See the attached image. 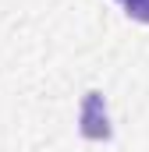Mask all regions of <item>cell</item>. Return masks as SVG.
<instances>
[{"label": "cell", "instance_id": "2", "mask_svg": "<svg viewBox=\"0 0 149 152\" xmlns=\"http://www.w3.org/2000/svg\"><path fill=\"white\" fill-rule=\"evenodd\" d=\"M124 7H128V14H131V18L149 21V0H124Z\"/></svg>", "mask_w": 149, "mask_h": 152}, {"label": "cell", "instance_id": "1", "mask_svg": "<svg viewBox=\"0 0 149 152\" xmlns=\"http://www.w3.org/2000/svg\"><path fill=\"white\" fill-rule=\"evenodd\" d=\"M82 134L85 138H110V124H107V110H103L100 92H89L82 103Z\"/></svg>", "mask_w": 149, "mask_h": 152}]
</instances>
